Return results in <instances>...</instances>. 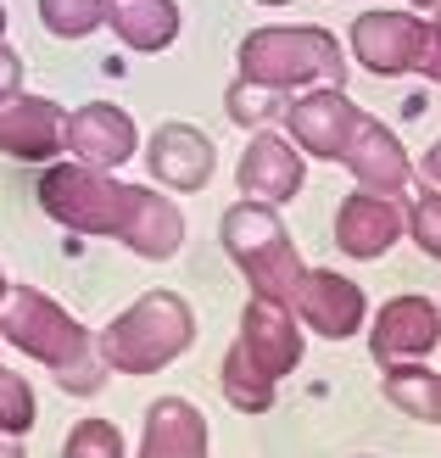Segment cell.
Masks as SVG:
<instances>
[{
    "label": "cell",
    "instance_id": "cell-18",
    "mask_svg": "<svg viewBox=\"0 0 441 458\" xmlns=\"http://www.w3.org/2000/svg\"><path fill=\"white\" fill-rule=\"evenodd\" d=\"M106 29L118 34L129 51L157 56L179 39V6L174 0H106Z\"/></svg>",
    "mask_w": 441,
    "mask_h": 458
},
{
    "label": "cell",
    "instance_id": "cell-30",
    "mask_svg": "<svg viewBox=\"0 0 441 458\" xmlns=\"http://www.w3.org/2000/svg\"><path fill=\"white\" fill-rule=\"evenodd\" d=\"M0 39H6V6H0Z\"/></svg>",
    "mask_w": 441,
    "mask_h": 458
},
{
    "label": "cell",
    "instance_id": "cell-5",
    "mask_svg": "<svg viewBox=\"0 0 441 458\" xmlns=\"http://www.w3.org/2000/svg\"><path fill=\"white\" fill-rule=\"evenodd\" d=\"M196 341V313L179 291H146L106 330H96L101 363L118 375H157Z\"/></svg>",
    "mask_w": 441,
    "mask_h": 458
},
{
    "label": "cell",
    "instance_id": "cell-12",
    "mask_svg": "<svg viewBox=\"0 0 441 458\" xmlns=\"http://www.w3.org/2000/svg\"><path fill=\"white\" fill-rule=\"evenodd\" d=\"M335 163H346V174L358 179V191H375V196H391V201H397V196L408 191V179H413V163H408L403 140H397L386 123H375L369 112L358 118L352 140L341 146Z\"/></svg>",
    "mask_w": 441,
    "mask_h": 458
},
{
    "label": "cell",
    "instance_id": "cell-15",
    "mask_svg": "<svg viewBox=\"0 0 441 458\" xmlns=\"http://www.w3.org/2000/svg\"><path fill=\"white\" fill-rule=\"evenodd\" d=\"M146 168L168 191H201L218 168V151L196 123H162L146 146Z\"/></svg>",
    "mask_w": 441,
    "mask_h": 458
},
{
    "label": "cell",
    "instance_id": "cell-23",
    "mask_svg": "<svg viewBox=\"0 0 441 458\" xmlns=\"http://www.w3.org/2000/svg\"><path fill=\"white\" fill-rule=\"evenodd\" d=\"M403 235H413V246L441 263V191L413 196V208L403 213Z\"/></svg>",
    "mask_w": 441,
    "mask_h": 458
},
{
    "label": "cell",
    "instance_id": "cell-25",
    "mask_svg": "<svg viewBox=\"0 0 441 458\" xmlns=\"http://www.w3.org/2000/svg\"><path fill=\"white\" fill-rule=\"evenodd\" d=\"M17 89H22V56L6 51V39H0V101L17 96Z\"/></svg>",
    "mask_w": 441,
    "mask_h": 458
},
{
    "label": "cell",
    "instance_id": "cell-2",
    "mask_svg": "<svg viewBox=\"0 0 441 458\" xmlns=\"http://www.w3.org/2000/svg\"><path fill=\"white\" fill-rule=\"evenodd\" d=\"M0 341H12L22 358L45 363L56 375V386L73 397H96L106 380L96 330L34 285H6V296H0Z\"/></svg>",
    "mask_w": 441,
    "mask_h": 458
},
{
    "label": "cell",
    "instance_id": "cell-31",
    "mask_svg": "<svg viewBox=\"0 0 441 458\" xmlns=\"http://www.w3.org/2000/svg\"><path fill=\"white\" fill-rule=\"evenodd\" d=\"M258 6H291V0H258Z\"/></svg>",
    "mask_w": 441,
    "mask_h": 458
},
{
    "label": "cell",
    "instance_id": "cell-19",
    "mask_svg": "<svg viewBox=\"0 0 441 458\" xmlns=\"http://www.w3.org/2000/svg\"><path fill=\"white\" fill-rule=\"evenodd\" d=\"M386 397L403 408V414L441 425V375L420 369V363H403V369H386Z\"/></svg>",
    "mask_w": 441,
    "mask_h": 458
},
{
    "label": "cell",
    "instance_id": "cell-14",
    "mask_svg": "<svg viewBox=\"0 0 441 458\" xmlns=\"http://www.w3.org/2000/svg\"><path fill=\"white\" fill-rule=\"evenodd\" d=\"M235 185H241V196L280 208V201H291L301 185H308V163H301V151L285 140V134H258V140L241 151Z\"/></svg>",
    "mask_w": 441,
    "mask_h": 458
},
{
    "label": "cell",
    "instance_id": "cell-11",
    "mask_svg": "<svg viewBox=\"0 0 441 458\" xmlns=\"http://www.w3.org/2000/svg\"><path fill=\"white\" fill-rule=\"evenodd\" d=\"M0 151L17 163H56L67 151V112L51 96H6L0 101Z\"/></svg>",
    "mask_w": 441,
    "mask_h": 458
},
{
    "label": "cell",
    "instance_id": "cell-9",
    "mask_svg": "<svg viewBox=\"0 0 441 458\" xmlns=\"http://www.w3.org/2000/svg\"><path fill=\"white\" fill-rule=\"evenodd\" d=\"M358 118H363V112L346 101V89H335V84H313L308 96H296L285 106L291 146L301 157H324V163H335V157H341V146L352 140Z\"/></svg>",
    "mask_w": 441,
    "mask_h": 458
},
{
    "label": "cell",
    "instance_id": "cell-17",
    "mask_svg": "<svg viewBox=\"0 0 441 458\" xmlns=\"http://www.w3.org/2000/svg\"><path fill=\"white\" fill-rule=\"evenodd\" d=\"M140 458H207V420L191 397H157L146 408Z\"/></svg>",
    "mask_w": 441,
    "mask_h": 458
},
{
    "label": "cell",
    "instance_id": "cell-1",
    "mask_svg": "<svg viewBox=\"0 0 441 458\" xmlns=\"http://www.w3.org/2000/svg\"><path fill=\"white\" fill-rule=\"evenodd\" d=\"M34 191L51 224L79 229V235H106L146 263H162L184 246V213L174 208V196H162L151 185H123L112 168L56 157V163H45Z\"/></svg>",
    "mask_w": 441,
    "mask_h": 458
},
{
    "label": "cell",
    "instance_id": "cell-28",
    "mask_svg": "<svg viewBox=\"0 0 441 458\" xmlns=\"http://www.w3.org/2000/svg\"><path fill=\"white\" fill-rule=\"evenodd\" d=\"M0 458H29V453H22V442H17V437H0Z\"/></svg>",
    "mask_w": 441,
    "mask_h": 458
},
{
    "label": "cell",
    "instance_id": "cell-26",
    "mask_svg": "<svg viewBox=\"0 0 441 458\" xmlns=\"http://www.w3.org/2000/svg\"><path fill=\"white\" fill-rule=\"evenodd\" d=\"M420 73L441 84V6H436V22H430V39H425V56H420Z\"/></svg>",
    "mask_w": 441,
    "mask_h": 458
},
{
    "label": "cell",
    "instance_id": "cell-16",
    "mask_svg": "<svg viewBox=\"0 0 441 458\" xmlns=\"http://www.w3.org/2000/svg\"><path fill=\"white\" fill-rule=\"evenodd\" d=\"M403 241V208L391 196H375V191H352L335 208V246L346 258H386L391 246Z\"/></svg>",
    "mask_w": 441,
    "mask_h": 458
},
{
    "label": "cell",
    "instance_id": "cell-21",
    "mask_svg": "<svg viewBox=\"0 0 441 458\" xmlns=\"http://www.w3.org/2000/svg\"><path fill=\"white\" fill-rule=\"evenodd\" d=\"M34 420H39V403H34V386L22 380L17 369H6L0 363V437H29L34 430Z\"/></svg>",
    "mask_w": 441,
    "mask_h": 458
},
{
    "label": "cell",
    "instance_id": "cell-27",
    "mask_svg": "<svg viewBox=\"0 0 441 458\" xmlns=\"http://www.w3.org/2000/svg\"><path fill=\"white\" fill-rule=\"evenodd\" d=\"M425 179H430V185H441V140L425 151Z\"/></svg>",
    "mask_w": 441,
    "mask_h": 458
},
{
    "label": "cell",
    "instance_id": "cell-32",
    "mask_svg": "<svg viewBox=\"0 0 441 458\" xmlns=\"http://www.w3.org/2000/svg\"><path fill=\"white\" fill-rule=\"evenodd\" d=\"M6 285H12V280H6V274H0V296H6Z\"/></svg>",
    "mask_w": 441,
    "mask_h": 458
},
{
    "label": "cell",
    "instance_id": "cell-6",
    "mask_svg": "<svg viewBox=\"0 0 441 458\" xmlns=\"http://www.w3.org/2000/svg\"><path fill=\"white\" fill-rule=\"evenodd\" d=\"M218 235H224V251L241 263L251 296L291 308V291H296V280H301V268H308V263L296 258V241L285 235L280 213H274L268 201H251L246 196V201H235V208L224 213Z\"/></svg>",
    "mask_w": 441,
    "mask_h": 458
},
{
    "label": "cell",
    "instance_id": "cell-29",
    "mask_svg": "<svg viewBox=\"0 0 441 458\" xmlns=\"http://www.w3.org/2000/svg\"><path fill=\"white\" fill-rule=\"evenodd\" d=\"M408 6H441V0H408Z\"/></svg>",
    "mask_w": 441,
    "mask_h": 458
},
{
    "label": "cell",
    "instance_id": "cell-22",
    "mask_svg": "<svg viewBox=\"0 0 441 458\" xmlns=\"http://www.w3.org/2000/svg\"><path fill=\"white\" fill-rule=\"evenodd\" d=\"M62 458H129V447H123V430L112 420H79L67 430Z\"/></svg>",
    "mask_w": 441,
    "mask_h": 458
},
{
    "label": "cell",
    "instance_id": "cell-13",
    "mask_svg": "<svg viewBox=\"0 0 441 458\" xmlns=\"http://www.w3.org/2000/svg\"><path fill=\"white\" fill-rule=\"evenodd\" d=\"M67 151H73V163H89V168H123L140 151V129L123 106L89 101L79 112H67Z\"/></svg>",
    "mask_w": 441,
    "mask_h": 458
},
{
    "label": "cell",
    "instance_id": "cell-24",
    "mask_svg": "<svg viewBox=\"0 0 441 458\" xmlns=\"http://www.w3.org/2000/svg\"><path fill=\"white\" fill-rule=\"evenodd\" d=\"M280 106L285 101L274 96V89H258V84H246V79H235V84H229V96H224V112L235 123H268Z\"/></svg>",
    "mask_w": 441,
    "mask_h": 458
},
{
    "label": "cell",
    "instance_id": "cell-3",
    "mask_svg": "<svg viewBox=\"0 0 441 458\" xmlns=\"http://www.w3.org/2000/svg\"><path fill=\"white\" fill-rule=\"evenodd\" d=\"M296 363H301V325H296V313L280 308V302L251 296L246 313H241V335L229 341V352H224L218 386H224L229 408H241V414H268V408H274V386H280Z\"/></svg>",
    "mask_w": 441,
    "mask_h": 458
},
{
    "label": "cell",
    "instance_id": "cell-8",
    "mask_svg": "<svg viewBox=\"0 0 441 458\" xmlns=\"http://www.w3.org/2000/svg\"><path fill=\"white\" fill-rule=\"evenodd\" d=\"M430 39V22H420L413 12H363L352 22V51L375 79H403L420 67Z\"/></svg>",
    "mask_w": 441,
    "mask_h": 458
},
{
    "label": "cell",
    "instance_id": "cell-10",
    "mask_svg": "<svg viewBox=\"0 0 441 458\" xmlns=\"http://www.w3.org/2000/svg\"><path fill=\"white\" fill-rule=\"evenodd\" d=\"M441 341V313L425 296H391L375 313V330H369V352H375L380 369H403V363H420L436 352Z\"/></svg>",
    "mask_w": 441,
    "mask_h": 458
},
{
    "label": "cell",
    "instance_id": "cell-20",
    "mask_svg": "<svg viewBox=\"0 0 441 458\" xmlns=\"http://www.w3.org/2000/svg\"><path fill=\"white\" fill-rule=\"evenodd\" d=\"M39 22L56 39H89L106 22V0H39Z\"/></svg>",
    "mask_w": 441,
    "mask_h": 458
},
{
    "label": "cell",
    "instance_id": "cell-7",
    "mask_svg": "<svg viewBox=\"0 0 441 458\" xmlns=\"http://www.w3.org/2000/svg\"><path fill=\"white\" fill-rule=\"evenodd\" d=\"M291 313H296V325L318 330L324 341H352L369 318V302H363L358 280H346V274L301 268V280L291 291Z\"/></svg>",
    "mask_w": 441,
    "mask_h": 458
},
{
    "label": "cell",
    "instance_id": "cell-4",
    "mask_svg": "<svg viewBox=\"0 0 441 458\" xmlns=\"http://www.w3.org/2000/svg\"><path fill=\"white\" fill-rule=\"evenodd\" d=\"M235 79L291 96V89L335 84L346 89V51L330 29L313 22H274V29H251L235 51Z\"/></svg>",
    "mask_w": 441,
    "mask_h": 458
}]
</instances>
